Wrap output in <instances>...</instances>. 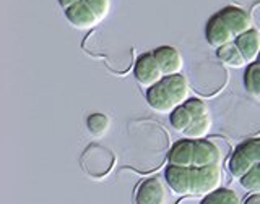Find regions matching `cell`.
Returning <instances> with one entry per match:
<instances>
[{"mask_svg":"<svg viewBox=\"0 0 260 204\" xmlns=\"http://www.w3.org/2000/svg\"><path fill=\"white\" fill-rule=\"evenodd\" d=\"M260 162V138H247L239 143L228 160V170L234 180H241Z\"/></svg>","mask_w":260,"mask_h":204,"instance_id":"obj_4","label":"cell"},{"mask_svg":"<svg viewBox=\"0 0 260 204\" xmlns=\"http://www.w3.org/2000/svg\"><path fill=\"white\" fill-rule=\"evenodd\" d=\"M165 180L176 196L203 198L221 188L224 182L223 166L210 167H179L171 166L165 169Z\"/></svg>","mask_w":260,"mask_h":204,"instance_id":"obj_1","label":"cell"},{"mask_svg":"<svg viewBox=\"0 0 260 204\" xmlns=\"http://www.w3.org/2000/svg\"><path fill=\"white\" fill-rule=\"evenodd\" d=\"M257 63H260V55H258V59H257Z\"/></svg>","mask_w":260,"mask_h":204,"instance_id":"obj_24","label":"cell"},{"mask_svg":"<svg viewBox=\"0 0 260 204\" xmlns=\"http://www.w3.org/2000/svg\"><path fill=\"white\" fill-rule=\"evenodd\" d=\"M252 20H254V28L257 26V29L260 31V5H257L252 12Z\"/></svg>","mask_w":260,"mask_h":204,"instance_id":"obj_20","label":"cell"},{"mask_svg":"<svg viewBox=\"0 0 260 204\" xmlns=\"http://www.w3.org/2000/svg\"><path fill=\"white\" fill-rule=\"evenodd\" d=\"M224 151L218 140H189L182 138L173 144L168 154V164L179 167H210L223 166Z\"/></svg>","mask_w":260,"mask_h":204,"instance_id":"obj_2","label":"cell"},{"mask_svg":"<svg viewBox=\"0 0 260 204\" xmlns=\"http://www.w3.org/2000/svg\"><path fill=\"white\" fill-rule=\"evenodd\" d=\"M242 204H260V193H252L250 196L246 198Z\"/></svg>","mask_w":260,"mask_h":204,"instance_id":"obj_21","label":"cell"},{"mask_svg":"<svg viewBox=\"0 0 260 204\" xmlns=\"http://www.w3.org/2000/svg\"><path fill=\"white\" fill-rule=\"evenodd\" d=\"M134 76L137 79V83L143 89H150L153 85H156L165 76L156 59H154L153 52H145L138 57L134 67Z\"/></svg>","mask_w":260,"mask_h":204,"instance_id":"obj_7","label":"cell"},{"mask_svg":"<svg viewBox=\"0 0 260 204\" xmlns=\"http://www.w3.org/2000/svg\"><path fill=\"white\" fill-rule=\"evenodd\" d=\"M86 128L91 136L103 138L111 128V118L106 113H91L86 120Z\"/></svg>","mask_w":260,"mask_h":204,"instance_id":"obj_16","label":"cell"},{"mask_svg":"<svg viewBox=\"0 0 260 204\" xmlns=\"http://www.w3.org/2000/svg\"><path fill=\"white\" fill-rule=\"evenodd\" d=\"M205 39L211 47L218 49L221 46L234 43L236 36L231 28L228 26V23L223 20V16L216 12L213 16H210V20L205 24Z\"/></svg>","mask_w":260,"mask_h":204,"instance_id":"obj_9","label":"cell"},{"mask_svg":"<svg viewBox=\"0 0 260 204\" xmlns=\"http://www.w3.org/2000/svg\"><path fill=\"white\" fill-rule=\"evenodd\" d=\"M199 202H200V199H197V198L193 199V196H187L185 199H182L181 202H177V204H199Z\"/></svg>","mask_w":260,"mask_h":204,"instance_id":"obj_23","label":"cell"},{"mask_svg":"<svg viewBox=\"0 0 260 204\" xmlns=\"http://www.w3.org/2000/svg\"><path fill=\"white\" fill-rule=\"evenodd\" d=\"M244 88L246 91L260 102V63H249L244 71Z\"/></svg>","mask_w":260,"mask_h":204,"instance_id":"obj_14","label":"cell"},{"mask_svg":"<svg viewBox=\"0 0 260 204\" xmlns=\"http://www.w3.org/2000/svg\"><path fill=\"white\" fill-rule=\"evenodd\" d=\"M216 57L218 60L224 63L226 67H231V68H242V67H247V62L244 59V55L241 54V51L236 46V43H230L226 46H221L216 49Z\"/></svg>","mask_w":260,"mask_h":204,"instance_id":"obj_13","label":"cell"},{"mask_svg":"<svg viewBox=\"0 0 260 204\" xmlns=\"http://www.w3.org/2000/svg\"><path fill=\"white\" fill-rule=\"evenodd\" d=\"M153 55L165 76L179 75L184 68V57L181 51L173 46H159L153 51Z\"/></svg>","mask_w":260,"mask_h":204,"instance_id":"obj_10","label":"cell"},{"mask_svg":"<svg viewBox=\"0 0 260 204\" xmlns=\"http://www.w3.org/2000/svg\"><path fill=\"white\" fill-rule=\"evenodd\" d=\"M190 94V86L187 78L179 73V75L162 76L156 85L146 89V102L150 107L161 115H171L177 107L184 105V102Z\"/></svg>","mask_w":260,"mask_h":204,"instance_id":"obj_3","label":"cell"},{"mask_svg":"<svg viewBox=\"0 0 260 204\" xmlns=\"http://www.w3.org/2000/svg\"><path fill=\"white\" fill-rule=\"evenodd\" d=\"M218 13L223 16V20L228 23V26L231 28L236 39H238L241 34H244V32H247L249 29L254 28L252 15L247 13L246 10H242L239 7H234V5L224 7Z\"/></svg>","mask_w":260,"mask_h":204,"instance_id":"obj_11","label":"cell"},{"mask_svg":"<svg viewBox=\"0 0 260 204\" xmlns=\"http://www.w3.org/2000/svg\"><path fill=\"white\" fill-rule=\"evenodd\" d=\"M59 2V5L62 7V10H65V8H69V7H72L73 4H77V2H80V0H57Z\"/></svg>","mask_w":260,"mask_h":204,"instance_id":"obj_22","label":"cell"},{"mask_svg":"<svg viewBox=\"0 0 260 204\" xmlns=\"http://www.w3.org/2000/svg\"><path fill=\"white\" fill-rule=\"evenodd\" d=\"M63 15L65 20L77 29H93L98 24L103 23L100 15L94 12L93 5L89 4V0H80V2L73 4L72 7L65 8Z\"/></svg>","mask_w":260,"mask_h":204,"instance_id":"obj_6","label":"cell"},{"mask_svg":"<svg viewBox=\"0 0 260 204\" xmlns=\"http://www.w3.org/2000/svg\"><path fill=\"white\" fill-rule=\"evenodd\" d=\"M184 105L192 113V124L182 136L189 138V140H203V138H207L211 125H213L208 104L203 102L202 99H197V97H190V99L184 102Z\"/></svg>","mask_w":260,"mask_h":204,"instance_id":"obj_5","label":"cell"},{"mask_svg":"<svg viewBox=\"0 0 260 204\" xmlns=\"http://www.w3.org/2000/svg\"><path fill=\"white\" fill-rule=\"evenodd\" d=\"M199 204H242V202L238 196V193L221 186L219 190L200 198Z\"/></svg>","mask_w":260,"mask_h":204,"instance_id":"obj_15","label":"cell"},{"mask_svg":"<svg viewBox=\"0 0 260 204\" xmlns=\"http://www.w3.org/2000/svg\"><path fill=\"white\" fill-rule=\"evenodd\" d=\"M166 186L158 177H150L140 182L135 190V204H166Z\"/></svg>","mask_w":260,"mask_h":204,"instance_id":"obj_8","label":"cell"},{"mask_svg":"<svg viewBox=\"0 0 260 204\" xmlns=\"http://www.w3.org/2000/svg\"><path fill=\"white\" fill-rule=\"evenodd\" d=\"M239 183L244 190H247L250 193H260V162L241 178Z\"/></svg>","mask_w":260,"mask_h":204,"instance_id":"obj_18","label":"cell"},{"mask_svg":"<svg viewBox=\"0 0 260 204\" xmlns=\"http://www.w3.org/2000/svg\"><path fill=\"white\" fill-rule=\"evenodd\" d=\"M169 124L174 128V132L184 135L192 124V113L189 112V109H187L185 105H181V107H177L169 115Z\"/></svg>","mask_w":260,"mask_h":204,"instance_id":"obj_17","label":"cell"},{"mask_svg":"<svg viewBox=\"0 0 260 204\" xmlns=\"http://www.w3.org/2000/svg\"><path fill=\"white\" fill-rule=\"evenodd\" d=\"M234 43L241 51V54L244 55L247 65L257 62L260 55V31L257 28H252L247 32H244Z\"/></svg>","mask_w":260,"mask_h":204,"instance_id":"obj_12","label":"cell"},{"mask_svg":"<svg viewBox=\"0 0 260 204\" xmlns=\"http://www.w3.org/2000/svg\"><path fill=\"white\" fill-rule=\"evenodd\" d=\"M89 4L93 5L94 12L100 15V18L103 21L108 18V15L111 12V0H89Z\"/></svg>","mask_w":260,"mask_h":204,"instance_id":"obj_19","label":"cell"}]
</instances>
